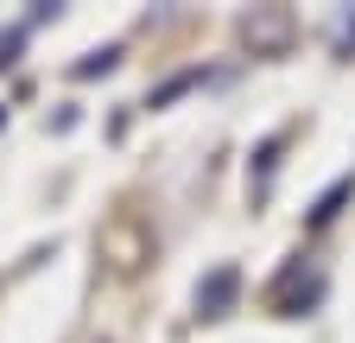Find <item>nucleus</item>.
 <instances>
[{"instance_id": "obj_1", "label": "nucleus", "mask_w": 355, "mask_h": 343, "mask_svg": "<svg viewBox=\"0 0 355 343\" xmlns=\"http://www.w3.org/2000/svg\"><path fill=\"white\" fill-rule=\"evenodd\" d=\"M241 38H248L254 51H273V45H286V38H292V19H286V13H254V19L241 26Z\"/></svg>"}, {"instance_id": "obj_2", "label": "nucleus", "mask_w": 355, "mask_h": 343, "mask_svg": "<svg viewBox=\"0 0 355 343\" xmlns=\"http://www.w3.org/2000/svg\"><path fill=\"white\" fill-rule=\"evenodd\" d=\"M229 299H235V267H216V274L197 286V312H203V318H222V312H229Z\"/></svg>"}, {"instance_id": "obj_3", "label": "nucleus", "mask_w": 355, "mask_h": 343, "mask_svg": "<svg viewBox=\"0 0 355 343\" xmlns=\"http://www.w3.org/2000/svg\"><path fill=\"white\" fill-rule=\"evenodd\" d=\"M349 191H355V178H343V185H330V191L318 197V210H311V223H318V229H324V223L336 217V210H343V197H349Z\"/></svg>"}, {"instance_id": "obj_4", "label": "nucleus", "mask_w": 355, "mask_h": 343, "mask_svg": "<svg viewBox=\"0 0 355 343\" xmlns=\"http://www.w3.org/2000/svg\"><path fill=\"white\" fill-rule=\"evenodd\" d=\"M114 58H121L114 45H108V51H89V58L76 64V76H102V70H114Z\"/></svg>"}, {"instance_id": "obj_5", "label": "nucleus", "mask_w": 355, "mask_h": 343, "mask_svg": "<svg viewBox=\"0 0 355 343\" xmlns=\"http://www.w3.org/2000/svg\"><path fill=\"white\" fill-rule=\"evenodd\" d=\"M13 51H19V32H7V38H0V70L13 64Z\"/></svg>"}]
</instances>
